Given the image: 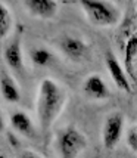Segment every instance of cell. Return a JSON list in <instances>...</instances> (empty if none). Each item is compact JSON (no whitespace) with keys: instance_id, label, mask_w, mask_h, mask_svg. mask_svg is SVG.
<instances>
[{"instance_id":"cell-1","label":"cell","mask_w":137,"mask_h":158,"mask_svg":"<svg viewBox=\"0 0 137 158\" xmlns=\"http://www.w3.org/2000/svg\"><path fill=\"white\" fill-rule=\"evenodd\" d=\"M66 103V92L61 84L52 78H44L38 84L35 112L38 126L43 133L50 131L56 118L61 115Z\"/></svg>"},{"instance_id":"cell-2","label":"cell","mask_w":137,"mask_h":158,"mask_svg":"<svg viewBox=\"0 0 137 158\" xmlns=\"http://www.w3.org/2000/svg\"><path fill=\"white\" fill-rule=\"evenodd\" d=\"M80 6L87 21L96 27H115L121 21L119 7L111 0H80Z\"/></svg>"},{"instance_id":"cell-3","label":"cell","mask_w":137,"mask_h":158,"mask_svg":"<svg viewBox=\"0 0 137 158\" xmlns=\"http://www.w3.org/2000/svg\"><path fill=\"white\" fill-rule=\"evenodd\" d=\"M87 148V138L74 126H66L56 135V149L63 158L78 157Z\"/></svg>"},{"instance_id":"cell-4","label":"cell","mask_w":137,"mask_h":158,"mask_svg":"<svg viewBox=\"0 0 137 158\" xmlns=\"http://www.w3.org/2000/svg\"><path fill=\"white\" fill-rule=\"evenodd\" d=\"M124 123L125 120L121 112H111L105 118L102 129V143L106 149H114L119 143L124 133Z\"/></svg>"},{"instance_id":"cell-5","label":"cell","mask_w":137,"mask_h":158,"mask_svg":"<svg viewBox=\"0 0 137 158\" xmlns=\"http://www.w3.org/2000/svg\"><path fill=\"white\" fill-rule=\"evenodd\" d=\"M3 58L5 62L12 71V74L16 76L18 78L25 77V62H24V55H22V44H21V37L16 35L10 43H7V46L3 50Z\"/></svg>"},{"instance_id":"cell-6","label":"cell","mask_w":137,"mask_h":158,"mask_svg":"<svg viewBox=\"0 0 137 158\" xmlns=\"http://www.w3.org/2000/svg\"><path fill=\"white\" fill-rule=\"evenodd\" d=\"M105 64H106V68H108V73H109L111 78L117 84L118 89L124 90L127 93H133L134 83L131 81L130 77L127 76L123 64L119 62V59L115 56L114 52H106V55H105Z\"/></svg>"},{"instance_id":"cell-7","label":"cell","mask_w":137,"mask_h":158,"mask_svg":"<svg viewBox=\"0 0 137 158\" xmlns=\"http://www.w3.org/2000/svg\"><path fill=\"white\" fill-rule=\"evenodd\" d=\"M59 49L72 62H83L89 56V44L77 35H63L59 40Z\"/></svg>"},{"instance_id":"cell-8","label":"cell","mask_w":137,"mask_h":158,"mask_svg":"<svg viewBox=\"0 0 137 158\" xmlns=\"http://www.w3.org/2000/svg\"><path fill=\"white\" fill-rule=\"evenodd\" d=\"M83 92L93 101H105L111 95L106 81L99 74H90L83 81Z\"/></svg>"},{"instance_id":"cell-9","label":"cell","mask_w":137,"mask_h":158,"mask_svg":"<svg viewBox=\"0 0 137 158\" xmlns=\"http://www.w3.org/2000/svg\"><path fill=\"white\" fill-rule=\"evenodd\" d=\"M22 3L28 14L40 19H52L59 9L56 0H22Z\"/></svg>"},{"instance_id":"cell-10","label":"cell","mask_w":137,"mask_h":158,"mask_svg":"<svg viewBox=\"0 0 137 158\" xmlns=\"http://www.w3.org/2000/svg\"><path fill=\"white\" fill-rule=\"evenodd\" d=\"M124 64L123 67L133 83H136V68H137V35L133 31L124 43Z\"/></svg>"},{"instance_id":"cell-11","label":"cell","mask_w":137,"mask_h":158,"mask_svg":"<svg viewBox=\"0 0 137 158\" xmlns=\"http://www.w3.org/2000/svg\"><path fill=\"white\" fill-rule=\"evenodd\" d=\"M10 126L18 135H22L25 138L35 139L37 138V129L33 121V118L28 115L25 111H14L9 117Z\"/></svg>"},{"instance_id":"cell-12","label":"cell","mask_w":137,"mask_h":158,"mask_svg":"<svg viewBox=\"0 0 137 158\" xmlns=\"http://www.w3.org/2000/svg\"><path fill=\"white\" fill-rule=\"evenodd\" d=\"M0 95L7 103H18L21 101V90L18 83L5 69H0Z\"/></svg>"},{"instance_id":"cell-13","label":"cell","mask_w":137,"mask_h":158,"mask_svg":"<svg viewBox=\"0 0 137 158\" xmlns=\"http://www.w3.org/2000/svg\"><path fill=\"white\" fill-rule=\"evenodd\" d=\"M30 58H31L33 65L37 67V68L50 67L56 59L53 50H50L49 48H44V46H35V48H33L30 50Z\"/></svg>"},{"instance_id":"cell-14","label":"cell","mask_w":137,"mask_h":158,"mask_svg":"<svg viewBox=\"0 0 137 158\" xmlns=\"http://www.w3.org/2000/svg\"><path fill=\"white\" fill-rule=\"evenodd\" d=\"M14 28V18H12V14L9 10V7L0 2V40L6 39L7 35L10 34Z\"/></svg>"},{"instance_id":"cell-15","label":"cell","mask_w":137,"mask_h":158,"mask_svg":"<svg viewBox=\"0 0 137 158\" xmlns=\"http://www.w3.org/2000/svg\"><path fill=\"white\" fill-rule=\"evenodd\" d=\"M125 142L127 146L130 148L131 151L137 154V126L136 124H131L128 127V130L125 133Z\"/></svg>"},{"instance_id":"cell-16","label":"cell","mask_w":137,"mask_h":158,"mask_svg":"<svg viewBox=\"0 0 137 158\" xmlns=\"http://www.w3.org/2000/svg\"><path fill=\"white\" fill-rule=\"evenodd\" d=\"M5 127H6V121H5V117H3V114L0 111V133L5 131Z\"/></svg>"}]
</instances>
